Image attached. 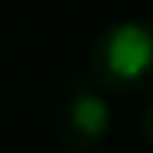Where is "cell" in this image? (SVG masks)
Wrapping results in <instances>:
<instances>
[{
	"mask_svg": "<svg viewBox=\"0 0 153 153\" xmlns=\"http://www.w3.org/2000/svg\"><path fill=\"white\" fill-rule=\"evenodd\" d=\"M87 76L108 97H136L153 91V21L125 18L97 31L87 52Z\"/></svg>",
	"mask_w": 153,
	"mask_h": 153,
	"instance_id": "obj_1",
	"label": "cell"
},
{
	"mask_svg": "<svg viewBox=\"0 0 153 153\" xmlns=\"http://www.w3.org/2000/svg\"><path fill=\"white\" fill-rule=\"evenodd\" d=\"M139 129H143V139H146V146L153 150V101L143 108V118H139Z\"/></svg>",
	"mask_w": 153,
	"mask_h": 153,
	"instance_id": "obj_3",
	"label": "cell"
},
{
	"mask_svg": "<svg viewBox=\"0 0 153 153\" xmlns=\"http://www.w3.org/2000/svg\"><path fill=\"white\" fill-rule=\"evenodd\" d=\"M111 101L91 76H73L52 108V139L66 153H97L111 139Z\"/></svg>",
	"mask_w": 153,
	"mask_h": 153,
	"instance_id": "obj_2",
	"label": "cell"
}]
</instances>
